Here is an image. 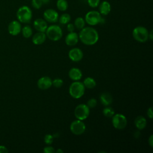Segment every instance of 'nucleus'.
<instances>
[{
  "mask_svg": "<svg viewBox=\"0 0 153 153\" xmlns=\"http://www.w3.org/2000/svg\"><path fill=\"white\" fill-rule=\"evenodd\" d=\"M33 27L38 32H45L48 25L47 22L41 18L36 19L33 22Z\"/></svg>",
  "mask_w": 153,
  "mask_h": 153,
  "instance_id": "obj_14",
  "label": "nucleus"
},
{
  "mask_svg": "<svg viewBox=\"0 0 153 153\" xmlns=\"http://www.w3.org/2000/svg\"><path fill=\"white\" fill-rule=\"evenodd\" d=\"M8 152V151L5 146L3 145H0V153H7Z\"/></svg>",
  "mask_w": 153,
  "mask_h": 153,
  "instance_id": "obj_35",
  "label": "nucleus"
},
{
  "mask_svg": "<svg viewBox=\"0 0 153 153\" xmlns=\"http://www.w3.org/2000/svg\"><path fill=\"white\" fill-rule=\"evenodd\" d=\"M45 32L46 36L49 39L53 41H59L63 36L61 27L57 25H52L47 27Z\"/></svg>",
  "mask_w": 153,
  "mask_h": 153,
  "instance_id": "obj_4",
  "label": "nucleus"
},
{
  "mask_svg": "<svg viewBox=\"0 0 153 153\" xmlns=\"http://www.w3.org/2000/svg\"><path fill=\"white\" fill-rule=\"evenodd\" d=\"M55 152H56V153H63V151L62 149H61L60 148H59L57 151H55Z\"/></svg>",
  "mask_w": 153,
  "mask_h": 153,
  "instance_id": "obj_39",
  "label": "nucleus"
},
{
  "mask_svg": "<svg viewBox=\"0 0 153 153\" xmlns=\"http://www.w3.org/2000/svg\"><path fill=\"white\" fill-rule=\"evenodd\" d=\"M67 30L69 32H74L75 30V26L74 24L72 23H68L67 25Z\"/></svg>",
  "mask_w": 153,
  "mask_h": 153,
  "instance_id": "obj_33",
  "label": "nucleus"
},
{
  "mask_svg": "<svg viewBox=\"0 0 153 153\" xmlns=\"http://www.w3.org/2000/svg\"><path fill=\"white\" fill-rule=\"evenodd\" d=\"M43 152L44 153H54L55 150H54V148L53 146H45L44 148Z\"/></svg>",
  "mask_w": 153,
  "mask_h": 153,
  "instance_id": "obj_32",
  "label": "nucleus"
},
{
  "mask_svg": "<svg viewBox=\"0 0 153 153\" xmlns=\"http://www.w3.org/2000/svg\"><path fill=\"white\" fill-rule=\"evenodd\" d=\"M134 123L136 127L138 130H140L144 129L146 127L147 121H146V118L144 117H143L142 115H139V116H137L135 118Z\"/></svg>",
  "mask_w": 153,
  "mask_h": 153,
  "instance_id": "obj_19",
  "label": "nucleus"
},
{
  "mask_svg": "<svg viewBox=\"0 0 153 153\" xmlns=\"http://www.w3.org/2000/svg\"><path fill=\"white\" fill-rule=\"evenodd\" d=\"M146 114H147V115L148 117L150 118V119H152V117H153V112H152V107H149L148 110H147V112H146Z\"/></svg>",
  "mask_w": 153,
  "mask_h": 153,
  "instance_id": "obj_34",
  "label": "nucleus"
},
{
  "mask_svg": "<svg viewBox=\"0 0 153 153\" xmlns=\"http://www.w3.org/2000/svg\"><path fill=\"white\" fill-rule=\"evenodd\" d=\"M68 56L69 59L74 62H78L81 60L83 57L82 51L79 48H74L69 50L68 53Z\"/></svg>",
  "mask_w": 153,
  "mask_h": 153,
  "instance_id": "obj_11",
  "label": "nucleus"
},
{
  "mask_svg": "<svg viewBox=\"0 0 153 153\" xmlns=\"http://www.w3.org/2000/svg\"><path fill=\"white\" fill-rule=\"evenodd\" d=\"M63 84V81L60 78H56L52 81V85L56 88H60Z\"/></svg>",
  "mask_w": 153,
  "mask_h": 153,
  "instance_id": "obj_28",
  "label": "nucleus"
},
{
  "mask_svg": "<svg viewBox=\"0 0 153 153\" xmlns=\"http://www.w3.org/2000/svg\"><path fill=\"white\" fill-rule=\"evenodd\" d=\"M87 2L88 5L93 8L97 7L100 4V0H87Z\"/></svg>",
  "mask_w": 153,
  "mask_h": 153,
  "instance_id": "obj_30",
  "label": "nucleus"
},
{
  "mask_svg": "<svg viewBox=\"0 0 153 153\" xmlns=\"http://www.w3.org/2000/svg\"><path fill=\"white\" fill-rule=\"evenodd\" d=\"M16 16L20 22L28 23L31 21L32 18V12L28 6L23 5L17 10Z\"/></svg>",
  "mask_w": 153,
  "mask_h": 153,
  "instance_id": "obj_2",
  "label": "nucleus"
},
{
  "mask_svg": "<svg viewBox=\"0 0 153 153\" xmlns=\"http://www.w3.org/2000/svg\"><path fill=\"white\" fill-rule=\"evenodd\" d=\"M74 25L75 26V27H76L77 29L81 30L82 28L85 27V22L82 17H78L75 19Z\"/></svg>",
  "mask_w": 153,
  "mask_h": 153,
  "instance_id": "obj_23",
  "label": "nucleus"
},
{
  "mask_svg": "<svg viewBox=\"0 0 153 153\" xmlns=\"http://www.w3.org/2000/svg\"><path fill=\"white\" fill-rule=\"evenodd\" d=\"M56 7L60 11H65L68 8V3L66 0H57Z\"/></svg>",
  "mask_w": 153,
  "mask_h": 153,
  "instance_id": "obj_22",
  "label": "nucleus"
},
{
  "mask_svg": "<svg viewBox=\"0 0 153 153\" xmlns=\"http://www.w3.org/2000/svg\"><path fill=\"white\" fill-rule=\"evenodd\" d=\"M102 16L99 11L91 10L87 13L85 16V22L90 26H95L101 23Z\"/></svg>",
  "mask_w": 153,
  "mask_h": 153,
  "instance_id": "obj_6",
  "label": "nucleus"
},
{
  "mask_svg": "<svg viewBox=\"0 0 153 153\" xmlns=\"http://www.w3.org/2000/svg\"><path fill=\"white\" fill-rule=\"evenodd\" d=\"M83 84L85 88H93L96 85V81L91 77H87L83 81Z\"/></svg>",
  "mask_w": 153,
  "mask_h": 153,
  "instance_id": "obj_21",
  "label": "nucleus"
},
{
  "mask_svg": "<svg viewBox=\"0 0 153 153\" xmlns=\"http://www.w3.org/2000/svg\"><path fill=\"white\" fill-rule=\"evenodd\" d=\"M103 114L104 116L106 117H112L115 114V112L112 108L107 106L106 108L103 109Z\"/></svg>",
  "mask_w": 153,
  "mask_h": 153,
  "instance_id": "obj_26",
  "label": "nucleus"
},
{
  "mask_svg": "<svg viewBox=\"0 0 153 153\" xmlns=\"http://www.w3.org/2000/svg\"><path fill=\"white\" fill-rule=\"evenodd\" d=\"M86 127L84 123L79 120L73 121L70 125V130L75 135H81L85 130Z\"/></svg>",
  "mask_w": 153,
  "mask_h": 153,
  "instance_id": "obj_9",
  "label": "nucleus"
},
{
  "mask_svg": "<svg viewBox=\"0 0 153 153\" xmlns=\"http://www.w3.org/2000/svg\"><path fill=\"white\" fill-rule=\"evenodd\" d=\"M149 32L148 29L142 26L134 27L132 32L133 38L140 42H145L149 38Z\"/></svg>",
  "mask_w": 153,
  "mask_h": 153,
  "instance_id": "obj_5",
  "label": "nucleus"
},
{
  "mask_svg": "<svg viewBox=\"0 0 153 153\" xmlns=\"http://www.w3.org/2000/svg\"><path fill=\"white\" fill-rule=\"evenodd\" d=\"M46 35L45 32H38L34 34L32 37V42L35 45H41L43 44L46 39Z\"/></svg>",
  "mask_w": 153,
  "mask_h": 153,
  "instance_id": "obj_18",
  "label": "nucleus"
},
{
  "mask_svg": "<svg viewBox=\"0 0 153 153\" xmlns=\"http://www.w3.org/2000/svg\"><path fill=\"white\" fill-rule=\"evenodd\" d=\"M53 139H54L53 136L50 134H47L44 136V142L47 145H51L53 142Z\"/></svg>",
  "mask_w": 153,
  "mask_h": 153,
  "instance_id": "obj_29",
  "label": "nucleus"
},
{
  "mask_svg": "<svg viewBox=\"0 0 153 153\" xmlns=\"http://www.w3.org/2000/svg\"><path fill=\"white\" fill-rule=\"evenodd\" d=\"M90 114V108L86 104L81 103L76 106L74 115L76 119L83 121L85 120Z\"/></svg>",
  "mask_w": 153,
  "mask_h": 153,
  "instance_id": "obj_7",
  "label": "nucleus"
},
{
  "mask_svg": "<svg viewBox=\"0 0 153 153\" xmlns=\"http://www.w3.org/2000/svg\"><path fill=\"white\" fill-rule=\"evenodd\" d=\"M71 17L70 14H69L68 13H63L60 17H59L58 20L60 24L66 25L69 23V22L71 21Z\"/></svg>",
  "mask_w": 153,
  "mask_h": 153,
  "instance_id": "obj_24",
  "label": "nucleus"
},
{
  "mask_svg": "<svg viewBox=\"0 0 153 153\" xmlns=\"http://www.w3.org/2000/svg\"><path fill=\"white\" fill-rule=\"evenodd\" d=\"M112 117V124L115 128L117 130H123L126 127L127 120L126 116L123 114H116Z\"/></svg>",
  "mask_w": 153,
  "mask_h": 153,
  "instance_id": "obj_8",
  "label": "nucleus"
},
{
  "mask_svg": "<svg viewBox=\"0 0 153 153\" xmlns=\"http://www.w3.org/2000/svg\"><path fill=\"white\" fill-rule=\"evenodd\" d=\"M153 33V31H152V30H151V31H150V32H149V35H148V36H149V38L151 39V40H152L153 39V36H152V33Z\"/></svg>",
  "mask_w": 153,
  "mask_h": 153,
  "instance_id": "obj_37",
  "label": "nucleus"
},
{
  "mask_svg": "<svg viewBox=\"0 0 153 153\" xmlns=\"http://www.w3.org/2000/svg\"><path fill=\"white\" fill-rule=\"evenodd\" d=\"M52 85V80L51 79L47 76H42L40 78L37 82V86L41 90H47L50 88Z\"/></svg>",
  "mask_w": 153,
  "mask_h": 153,
  "instance_id": "obj_13",
  "label": "nucleus"
},
{
  "mask_svg": "<svg viewBox=\"0 0 153 153\" xmlns=\"http://www.w3.org/2000/svg\"><path fill=\"white\" fill-rule=\"evenodd\" d=\"M148 144L149 145V146L151 148L153 147V136H152V134H151L148 139Z\"/></svg>",
  "mask_w": 153,
  "mask_h": 153,
  "instance_id": "obj_36",
  "label": "nucleus"
},
{
  "mask_svg": "<svg viewBox=\"0 0 153 153\" xmlns=\"http://www.w3.org/2000/svg\"><path fill=\"white\" fill-rule=\"evenodd\" d=\"M78 35L75 32H69L65 38V43L69 46L75 45L78 42Z\"/></svg>",
  "mask_w": 153,
  "mask_h": 153,
  "instance_id": "obj_15",
  "label": "nucleus"
},
{
  "mask_svg": "<svg viewBox=\"0 0 153 153\" xmlns=\"http://www.w3.org/2000/svg\"><path fill=\"white\" fill-rule=\"evenodd\" d=\"M97 7L99 8V13L103 16L108 15L111 10V5L107 1H103L102 2H100Z\"/></svg>",
  "mask_w": 153,
  "mask_h": 153,
  "instance_id": "obj_16",
  "label": "nucleus"
},
{
  "mask_svg": "<svg viewBox=\"0 0 153 153\" xmlns=\"http://www.w3.org/2000/svg\"><path fill=\"white\" fill-rule=\"evenodd\" d=\"M42 5L41 0H31V5L35 9H40Z\"/></svg>",
  "mask_w": 153,
  "mask_h": 153,
  "instance_id": "obj_27",
  "label": "nucleus"
},
{
  "mask_svg": "<svg viewBox=\"0 0 153 153\" xmlns=\"http://www.w3.org/2000/svg\"><path fill=\"white\" fill-rule=\"evenodd\" d=\"M87 105L89 108H93L97 105V100L94 98H91L88 100Z\"/></svg>",
  "mask_w": 153,
  "mask_h": 153,
  "instance_id": "obj_31",
  "label": "nucleus"
},
{
  "mask_svg": "<svg viewBox=\"0 0 153 153\" xmlns=\"http://www.w3.org/2000/svg\"><path fill=\"white\" fill-rule=\"evenodd\" d=\"M23 36L26 38H30L32 35V29L29 25L25 26L21 30Z\"/></svg>",
  "mask_w": 153,
  "mask_h": 153,
  "instance_id": "obj_25",
  "label": "nucleus"
},
{
  "mask_svg": "<svg viewBox=\"0 0 153 153\" xmlns=\"http://www.w3.org/2000/svg\"><path fill=\"white\" fill-rule=\"evenodd\" d=\"M44 19L48 23H56L59 19V14L54 9L48 8L45 10L43 13Z\"/></svg>",
  "mask_w": 153,
  "mask_h": 153,
  "instance_id": "obj_10",
  "label": "nucleus"
},
{
  "mask_svg": "<svg viewBox=\"0 0 153 153\" xmlns=\"http://www.w3.org/2000/svg\"><path fill=\"white\" fill-rule=\"evenodd\" d=\"M22 30L21 24L19 21L13 20L10 23L8 26V30L10 34L13 36L17 35Z\"/></svg>",
  "mask_w": 153,
  "mask_h": 153,
  "instance_id": "obj_12",
  "label": "nucleus"
},
{
  "mask_svg": "<svg viewBox=\"0 0 153 153\" xmlns=\"http://www.w3.org/2000/svg\"><path fill=\"white\" fill-rule=\"evenodd\" d=\"M69 93L72 97L79 99L85 93V87L82 82L75 81L69 86Z\"/></svg>",
  "mask_w": 153,
  "mask_h": 153,
  "instance_id": "obj_3",
  "label": "nucleus"
},
{
  "mask_svg": "<svg viewBox=\"0 0 153 153\" xmlns=\"http://www.w3.org/2000/svg\"><path fill=\"white\" fill-rule=\"evenodd\" d=\"M41 1L43 4H48L50 1V0H41Z\"/></svg>",
  "mask_w": 153,
  "mask_h": 153,
  "instance_id": "obj_38",
  "label": "nucleus"
},
{
  "mask_svg": "<svg viewBox=\"0 0 153 153\" xmlns=\"http://www.w3.org/2000/svg\"><path fill=\"white\" fill-rule=\"evenodd\" d=\"M100 100L103 106H107L112 103V97L110 93L108 92H104L100 94Z\"/></svg>",
  "mask_w": 153,
  "mask_h": 153,
  "instance_id": "obj_20",
  "label": "nucleus"
},
{
  "mask_svg": "<svg viewBox=\"0 0 153 153\" xmlns=\"http://www.w3.org/2000/svg\"><path fill=\"white\" fill-rule=\"evenodd\" d=\"M79 39L85 45H93L95 44L99 39L97 31L92 27H84L78 35Z\"/></svg>",
  "mask_w": 153,
  "mask_h": 153,
  "instance_id": "obj_1",
  "label": "nucleus"
},
{
  "mask_svg": "<svg viewBox=\"0 0 153 153\" xmlns=\"http://www.w3.org/2000/svg\"><path fill=\"white\" fill-rule=\"evenodd\" d=\"M68 75L70 79L73 81H78L79 80L82 76V73L81 71L76 68H71L69 72Z\"/></svg>",
  "mask_w": 153,
  "mask_h": 153,
  "instance_id": "obj_17",
  "label": "nucleus"
}]
</instances>
